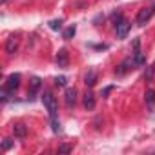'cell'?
<instances>
[{"label":"cell","mask_w":155,"mask_h":155,"mask_svg":"<svg viewBox=\"0 0 155 155\" xmlns=\"http://www.w3.org/2000/svg\"><path fill=\"white\" fill-rule=\"evenodd\" d=\"M42 102H44V106H46V110L49 113V119H55L57 111H58V106H57V99L53 97V93L51 91H44L42 93Z\"/></svg>","instance_id":"obj_1"},{"label":"cell","mask_w":155,"mask_h":155,"mask_svg":"<svg viewBox=\"0 0 155 155\" xmlns=\"http://www.w3.org/2000/svg\"><path fill=\"white\" fill-rule=\"evenodd\" d=\"M18 86H20V73H11L9 77H8V81H6V90H9L11 93H15L17 90H18Z\"/></svg>","instance_id":"obj_2"},{"label":"cell","mask_w":155,"mask_h":155,"mask_svg":"<svg viewBox=\"0 0 155 155\" xmlns=\"http://www.w3.org/2000/svg\"><path fill=\"white\" fill-rule=\"evenodd\" d=\"M153 8H144V9H140L139 11V15H137V26H146L148 22H150V18H151V15H153Z\"/></svg>","instance_id":"obj_3"},{"label":"cell","mask_w":155,"mask_h":155,"mask_svg":"<svg viewBox=\"0 0 155 155\" xmlns=\"http://www.w3.org/2000/svg\"><path fill=\"white\" fill-rule=\"evenodd\" d=\"M115 28H117V38H120V40H122V38H126V35L130 33V29H131V24H130V20L122 18V20H120V22H119Z\"/></svg>","instance_id":"obj_4"},{"label":"cell","mask_w":155,"mask_h":155,"mask_svg":"<svg viewBox=\"0 0 155 155\" xmlns=\"http://www.w3.org/2000/svg\"><path fill=\"white\" fill-rule=\"evenodd\" d=\"M133 62H135V66L144 64V55L140 53V38L133 40Z\"/></svg>","instance_id":"obj_5"},{"label":"cell","mask_w":155,"mask_h":155,"mask_svg":"<svg viewBox=\"0 0 155 155\" xmlns=\"http://www.w3.org/2000/svg\"><path fill=\"white\" fill-rule=\"evenodd\" d=\"M133 66H135V62H133V58H126V60H124L122 64H119V66H117V69H115V73H117L119 77H122V75H126V73H128V71H130V69H131Z\"/></svg>","instance_id":"obj_6"},{"label":"cell","mask_w":155,"mask_h":155,"mask_svg":"<svg viewBox=\"0 0 155 155\" xmlns=\"http://www.w3.org/2000/svg\"><path fill=\"white\" fill-rule=\"evenodd\" d=\"M57 66L58 68H68L69 66V57H68V51L64 48L58 49V53H57Z\"/></svg>","instance_id":"obj_7"},{"label":"cell","mask_w":155,"mask_h":155,"mask_svg":"<svg viewBox=\"0 0 155 155\" xmlns=\"http://www.w3.org/2000/svg\"><path fill=\"white\" fill-rule=\"evenodd\" d=\"M64 97H66V106H68V108H73L75 102H77V90H75V88H68Z\"/></svg>","instance_id":"obj_8"},{"label":"cell","mask_w":155,"mask_h":155,"mask_svg":"<svg viewBox=\"0 0 155 155\" xmlns=\"http://www.w3.org/2000/svg\"><path fill=\"white\" fill-rule=\"evenodd\" d=\"M144 101H146V104H148V110L150 111H155V90H146V93H144Z\"/></svg>","instance_id":"obj_9"},{"label":"cell","mask_w":155,"mask_h":155,"mask_svg":"<svg viewBox=\"0 0 155 155\" xmlns=\"http://www.w3.org/2000/svg\"><path fill=\"white\" fill-rule=\"evenodd\" d=\"M17 49H18V38H17L15 35H11V37L8 38V42H6V51H8L9 55H13V53H17Z\"/></svg>","instance_id":"obj_10"},{"label":"cell","mask_w":155,"mask_h":155,"mask_svg":"<svg viewBox=\"0 0 155 155\" xmlns=\"http://www.w3.org/2000/svg\"><path fill=\"white\" fill-rule=\"evenodd\" d=\"M13 133H15V137H18V139H26V135H28L26 124H22V122L15 124V126H13Z\"/></svg>","instance_id":"obj_11"},{"label":"cell","mask_w":155,"mask_h":155,"mask_svg":"<svg viewBox=\"0 0 155 155\" xmlns=\"http://www.w3.org/2000/svg\"><path fill=\"white\" fill-rule=\"evenodd\" d=\"M84 82H86V86H95V84H97V71H95V69H90V71L86 73Z\"/></svg>","instance_id":"obj_12"},{"label":"cell","mask_w":155,"mask_h":155,"mask_svg":"<svg viewBox=\"0 0 155 155\" xmlns=\"http://www.w3.org/2000/svg\"><path fill=\"white\" fill-rule=\"evenodd\" d=\"M84 108L90 110V111L95 108V95H93L91 91H88V93L84 95Z\"/></svg>","instance_id":"obj_13"},{"label":"cell","mask_w":155,"mask_h":155,"mask_svg":"<svg viewBox=\"0 0 155 155\" xmlns=\"http://www.w3.org/2000/svg\"><path fill=\"white\" fill-rule=\"evenodd\" d=\"M40 82H42V81L38 79V77H33V79H31V90H29V93H28V95H29V99H33V97H35V93L40 90Z\"/></svg>","instance_id":"obj_14"},{"label":"cell","mask_w":155,"mask_h":155,"mask_svg":"<svg viewBox=\"0 0 155 155\" xmlns=\"http://www.w3.org/2000/svg\"><path fill=\"white\" fill-rule=\"evenodd\" d=\"M75 33H77V26L73 24V26H69V28H66V29H64L62 38H64V40H71V38L75 37Z\"/></svg>","instance_id":"obj_15"},{"label":"cell","mask_w":155,"mask_h":155,"mask_svg":"<svg viewBox=\"0 0 155 155\" xmlns=\"http://www.w3.org/2000/svg\"><path fill=\"white\" fill-rule=\"evenodd\" d=\"M49 29H53V31L62 29V18H55V20H51V22H49Z\"/></svg>","instance_id":"obj_16"},{"label":"cell","mask_w":155,"mask_h":155,"mask_svg":"<svg viewBox=\"0 0 155 155\" xmlns=\"http://www.w3.org/2000/svg\"><path fill=\"white\" fill-rule=\"evenodd\" d=\"M51 130H53V133H60V131H62L60 122H58V119H57V117H55V119H51Z\"/></svg>","instance_id":"obj_17"},{"label":"cell","mask_w":155,"mask_h":155,"mask_svg":"<svg viewBox=\"0 0 155 155\" xmlns=\"http://www.w3.org/2000/svg\"><path fill=\"white\" fill-rule=\"evenodd\" d=\"M55 84H57V86H60V88H64V86L68 84V79H66L64 75H60V77H57V79H55Z\"/></svg>","instance_id":"obj_18"},{"label":"cell","mask_w":155,"mask_h":155,"mask_svg":"<svg viewBox=\"0 0 155 155\" xmlns=\"http://www.w3.org/2000/svg\"><path fill=\"white\" fill-rule=\"evenodd\" d=\"M122 18H124V17H122V13H120V11H115V13L111 15V20H113V24H115V26H117Z\"/></svg>","instance_id":"obj_19"},{"label":"cell","mask_w":155,"mask_h":155,"mask_svg":"<svg viewBox=\"0 0 155 155\" xmlns=\"http://www.w3.org/2000/svg\"><path fill=\"white\" fill-rule=\"evenodd\" d=\"M11 148H13V139H9V137L4 139V142H2V150L8 151V150H11Z\"/></svg>","instance_id":"obj_20"},{"label":"cell","mask_w":155,"mask_h":155,"mask_svg":"<svg viewBox=\"0 0 155 155\" xmlns=\"http://www.w3.org/2000/svg\"><path fill=\"white\" fill-rule=\"evenodd\" d=\"M73 148L69 146V144H62V146H58V153H69Z\"/></svg>","instance_id":"obj_21"},{"label":"cell","mask_w":155,"mask_h":155,"mask_svg":"<svg viewBox=\"0 0 155 155\" xmlns=\"http://www.w3.org/2000/svg\"><path fill=\"white\" fill-rule=\"evenodd\" d=\"M111 90H113V86H108V88H106V90H104V91H102V97H108V95H110V91H111Z\"/></svg>","instance_id":"obj_22"},{"label":"cell","mask_w":155,"mask_h":155,"mask_svg":"<svg viewBox=\"0 0 155 155\" xmlns=\"http://www.w3.org/2000/svg\"><path fill=\"white\" fill-rule=\"evenodd\" d=\"M151 71H153V75H155V62H153V66H151Z\"/></svg>","instance_id":"obj_23"},{"label":"cell","mask_w":155,"mask_h":155,"mask_svg":"<svg viewBox=\"0 0 155 155\" xmlns=\"http://www.w3.org/2000/svg\"><path fill=\"white\" fill-rule=\"evenodd\" d=\"M0 2H2V4H4V2H8V0H0Z\"/></svg>","instance_id":"obj_24"},{"label":"cell","mask_w":155,"mask_h":155,"mask_svg":"<svg viewBox=\"0 0 155 155\" xmlns=\"http://www.w3.org/2000/svg\"><path fill=\"white\" fill-rule=\"evenodd\" d=\"M153 9H155V2H153Z\"/></svg>","instance_id":"obj_25"}]
</instances>
